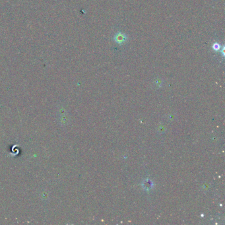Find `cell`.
<instances>
[{
    "label": "cell",
    "instance_id": "obj_1",
    "mask_svg": "<svg viewBox=\"0 0 225 225\" xmlns=\"http://www.w3.org/2000/svg\"><path fill=\"white\" fill-rule=\"evenodd\" d=\"M213 48L214 50H219L220 49V46H219L218 44H215L213 46Z\"/></svg>",
    "mask_w": 225,
    "mask_h": 225
}]
</instances>
